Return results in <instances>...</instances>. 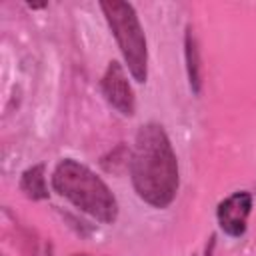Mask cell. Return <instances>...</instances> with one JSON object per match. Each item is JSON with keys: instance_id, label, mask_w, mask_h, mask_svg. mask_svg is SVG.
<instances>
[{"instance_id": "1", "label": "cell", "mask_w": 256, "mask_h": 256, "mask_svg": "<svg viewBox=\"0 0 256 256\" xmlns=\"http://www.w3.org/2000/svg\"><path fill=\"white\" fill-rule=\"evenodd\" d=\"M128 172L132 188L144 204L164 210L176 200L180 188L178 158L162 124L146 122L138 128L128 156Z\"/></svg>"}, {"instance_id": "2", "label": "cell", "mask_w": 256, "mask_h": 256, "mask_svg": "<svg viewBox=\"0 0 256 256\" xmlns=\"http://www.w3.org/2000/svg\"><path fill=\"white\" fill-rule=\"evenodd\" d=\"M56 194L74 204L80 212L92 216L102 224H114L118 218V200L110 186L86 164L74 158H62L52 176Z\"/></svg>"}, {"instance_id": "3", "label": "cell", "mask_w": 256, "mask_h": 256, "mask_svg": "<svg viewBox=\"0 0 256 256\" xmlns=\"http://www.w3.org/2000/svg\"><path fill=\"white\" fill-rule=\"evenodd\" d=\"M100 10L108 22L130 76L138 84H144L148 78V44L134 6L124 0H102Z\"/></svg>"}, {"instance_id": "4", "label": "cell", "mask_w": 256, "mask_h": 256, "mask_svg": "<svg viewBox=\"0 0 256 256\" xmlns=\"http://www.w3.org/2000/svg\"><path fill=\"white\" fill-rule=\"evenodd\" d=\"M100 90L104 94V100L122 116H134L136 112V98L134 90L130 86L128 74L124 66L118 60H110L102 80H100Z\"/></svg>"}, {"instance_id": "5", "label": "cell", "mask_w": 256, "mask_h": 256, "mask_svg": "<svg viewBox=\"0 0 256 256\" xmlns=\"http://www.w3.org/2000/svg\"><path fill=\"white\" fill-rule=\"evenodd\" d=\"M250 212H252V194L248 190H236L228 194L216 206V220L220 230L230 238H242L248 228Z\"/></svg>"}, {"instance_id": "6", "label": "cell", "mask_w": 256, "mask_h": 256, "mask_svg": "<svg viewBox=\"0 0 256 256\" xmlns=\"http://www.w3.org/2000/svg\"><path fill=\"white\" fill-rule=\"evenodd\" d=\"M184 60H186L188 86L194 96H200V92H202V60H200L198 40L190 26H186V32H184Z\"/></svg>"}, {"instance_id": "7", "label": "cell", "mask_w": 256, "mask_h": 256, "mask_svg": "<svg viewBox=\"0 0 256 256\" xmlns=\"http://www.w3.org/2000/svg\"><path fill=\"white\" fill-rule=\"evenodd\" d=\"M20 190L30 200H46L50 196L46 184V164H32L20 176Z\"/></svg>"}, {"instance_id": "8", "label": "cell", "mask_w": 256, "mask_h": 256, "mask_svg": "<svg viewBox=\"0 0 256 256\" xmlns=\"http://www.w3.org/2000/svg\"><path fill=\"white\" fill-rule=\"evenodd\" d=\"M72 256H86V254H72Z\"/></svg>"}]
</instances>
